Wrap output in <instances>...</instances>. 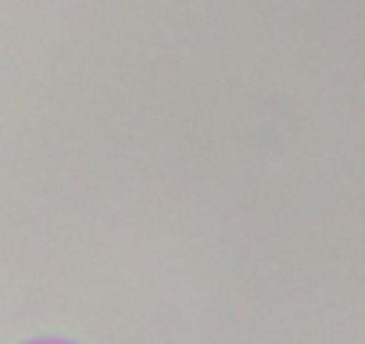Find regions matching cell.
Segmentation results:
<instances>
[{"label":"cell","instance_id":"1","mask_svg":"<svg viewBox=\"0 0 365 344\" xmlns=\"http://www.w3.org/2000/svg\"><path fill=\"white\" fill-rule=\"evenodd\" d=\"M26 344H79V340H68V337H33Z\"/></svg>","mask_w":365,"mask_h":344}]
</instances>
